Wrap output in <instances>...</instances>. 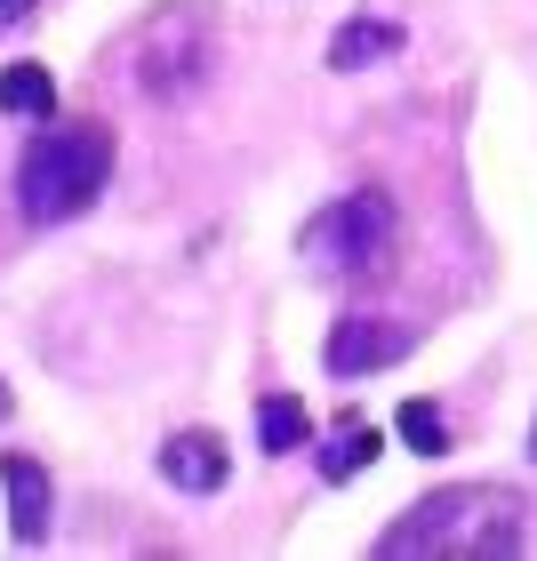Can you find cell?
<instances>
[{
    "instance_id": "1",
    "label": "cell",
    "mask_w": 537,
    "mask_h": 561,
    "mask_svg": "<svg viewBox=\"0 0 537 561\" xmlns=\"http://www.w3.org/2000/svg\"><path fill=\"white\" fill-rule=\"evenodd\" d=\"M386 561H418V553H522V497L514 490H490V481H457V490H433L425 505H409V514L377 538Z\"/></svg>"
},
{
    "instance_id": "2",
    "label": "cell",
    "mask_w": 537,
    "mask_h": 561,
    "mask_svg": "<svg viewBox=\"0 0 537 561\" xmlns=\"http://www.w3.org/2000/svg\"><path fill=\"white\" fill-rule=\"evenodd\" d=\"M105 176H113V129L105 121H72V129H41L33 145H24L16 201H24L33 225H65V217L96 209Z\"/></svg>"
},
{
    "instance_id": "3",
    "label": "cell",
    "mask_w": 537,
    "mask_h": 561,
    "mask_svg": "<svg viewBox=\"0 0 537 561\" xmlns=\"http://www.w3.org/2000/svg\"><path fill=\"white\" fill-rule=\"evenodd\" d=\"M393 241H401L393 201L386 193H345V201H329V209L305 217L297 257H305L313 280H362V273H386Z\"/></svg>"
},
{
    "instance_id": "4",
    "label": "cell",
    "mask_w": 537,
    "mask_h": 561,
    "mask_svg": "<svg viewBox=\"0 0 537 561\" xmlns=\"http://www.w3.org/2000/svg\"><path fill=\"white\" fill-rule=\"evenodd\" d=\"M121 65H129V81L145 89V96H185V89H201V65H209V24H201L193 9H161V16H145L137 33H129V48H121Z\"/></svg>"
},
{
    "instance_id": "5",
    "label": "cell",
    "mask_w": 537,
    "mask_h": 561,
    "mask_svg": "<svg viewBox=\"0 0 537 561\" xmlns=\"http://www.w3.org/2000/svg\"><path fill=\"white\" fill-rule=\"evenodd\" d=\"M409 345H418V329H409V321H386V313H345V321H329L321 362H329V377H377V369H393Z\"/></svg>"
},
{
    "instance_id": "6",
    "label": "cell",
    "mask_w": 537,
    "mask_h": 561,
    "mask_svg": "<svg viewBox=\"0 0 537 561\" xmlns=\"http://www.w3.org/2000/svg\"><path fill=\"white\" fill-rule=\"evenodd\" d=\"M225 473H233V449H225L209 425H185V433H169V442H161V481H169V490L217 497Z\"/></svg>"
},
{
    "instance_id": "7",
    "label": "cell",
    "mask_w": 537,
    "mask_h": 561,
    "mask_svg": "<svg viewBox=\"0 0 537 561\" xmlns=\"http://www.w3.org/2000/svg\"><path fill=\"white\" fill-rule=\"evenodd\" d=\"M0 481H9V538H16V546H41L48 522H57L48 466H41V457H24V449H9V457H0Z\"/></svg>"
},
{
    "instance_id": "8",
    "label": "cell",
    "mask_w": 537,
    "mask_h": 561,
    "mask_svg": "<svg viewBox=\"0 0 537 561\" xmlns=\"http://www.w3.org/2000/svg\"><path fill=\"white\" fill-rule=\"evenodd\" d=\"M386 57H401V24L393 16H353V24L329 33V65H338V72H369Z\"/></svg>"
},
{
    "instance_id": "9",
    "label": "cell",
    "mask_w": 537,
    "mask_h": 561,
    "mask_svg": "<svg viewBox=\"0 0 537 561\" xmlns=\"http://www.w3.org/2000/svg\"><path fill=\"white\" fill-rule=\"evenodd\" d=\"M377 449H386V433H377L369 417H338V425H329V442H321V457H313V466H321V481H353L362 466H377Z\"/></svg>"
},
{
    "instance_id": "10",
    "label": "cell",
    "mask_w": 537,
    "mask_h": 561,
    "mask_svg": "<svg viewBox=\"0 0 537 561\" xmlns=\"http://www.w3.org/2000/svg\"><path fill=\"white\" fill-rule=\"evenodd\" d=\"M305 442H313L305 401H297V393H265V401H258V449H265V457H289V449H305Z\"/></svg>"
},
{
    "instance_id": "11",
    "label": "cell",
    "mask_w": 537,
    "mask_h": 561,
    "mask_svg": "<svg viewBox=\"0 0 537 561\" xmlns=\"http://www.w3.org/2000/svg\"><path fill=\"white\" fill-rule=\"evenodd\" d=\"M0 113H16V121H48V113H57L48 65H9V72H0Z\"/></svg>"
},
{
    "instance_id": "12",
    "label": "cell",
    "mask_w": 537,
    "mask_h": 561,
    "mask_svg": "<svg viewBox=\"0 0 537 561\" xmlns=\"http://www.w3.org/2000/svg\"><path fill=\"white\" fill-rule=\"evenodd\" d=\"M393 433H401V442L418 449V457H442V449H449V417L433 410V401H401V417H393Z\"/></svg>"
},
{
    "instance_id": "13",
    "label": "cell",
    "mask_w": 537,
    "mask_h": 561,
    "mask_svg": "<svg viewBox=\"0 0 537 561\" xmlns=\"http://www.w3.org/2000/svg\"><path fill=\"white\" fill-rule=\"evenodd\" d=\"M16 16H33V0H0V24H16Z\"/></svg>"
},
{
    "instance_id": "14",
    "label": "cell",
    "mask_w": 537,
    "mask_h": 561,
    "mask_svg": "<svg viewBox=\"0 0 537 561\" xmlns=\"http://www.w3.org/2000/svg\"><path fill=\"white\" fill-rule=\"evenodd\" d=\"M0 417H9V386H0Z\"/></svg>"
},
{
    "instance_id": "15",
    "label": "cell",
    "mask_w": 537,
    "mask_h": 561,
    "mask_svg": "<svg viewBox=\"0 0 537 561\" xmlns=\"http://www.w3.org/2000/svg\"><path fill=\"white\" fill-rule=\"evenodd\" d=\"M529 457H537V442H529Z\"/></svg>"
}]
</instances>
